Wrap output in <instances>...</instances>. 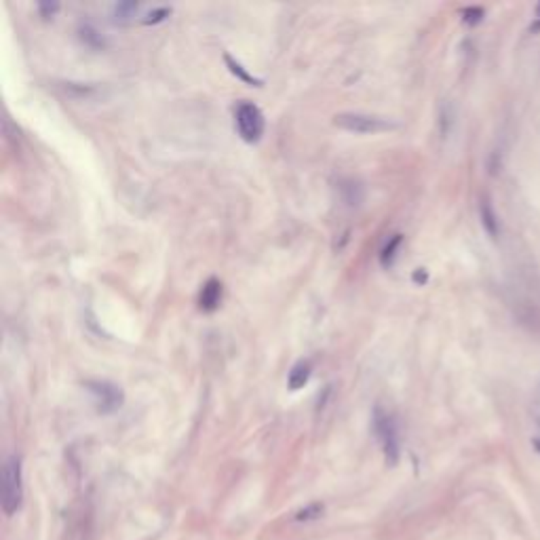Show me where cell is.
Masks as SVG:
<instances>
[{"instance_id":"1","label":"cell","mask_w":540,"mask_h":540,"mask_svg":"<svg viewBox=\"0 0 540 540\" xmlns=\"http://www.w3.org/2000/svg\"><path fill=\"white\" fill-rule=\"evenodd\" d=\"M21 462L17 456H11L2 467V509L6 515H13L21 507Z\"/></svg>"},{"instance_id":"2","label":"cell","mask_w":540,"mask_h":540,"mask_svg":"<svg viewBox=\"0 0 540 540\" xmlns=\"http://www.w3.org/2000/svg\"><path fill=\"white\" fill-rule=\"evenodd\" d=\"M235 125H237L240 139L247 144L260 142L264 135V129H266V120H264L262 110L249 102H240L235 108Z\"/></svg>"},{"instance_id":"3","label":"cell","mask_w":540,"mask_h":540,"mask_svg":"<svg viewBox=\"0 0 540 540\" xmlns=\"http://www.w3.org/2000/svg\"><path fill=\"white\" fill-rule=\"evenodd\" d=\"M334 125L353 131V133H384L391 129H397V122L384 119V117H374V115H361V112H342L334 117Z\"/></svg>"},{"instance_id":"4","label":"cell","mask_w":540,"mask_h":540,"mask_svg":"<svg viewBox=\"0 0 540 540\" xmlns=\"http://www.w3.org/2000/svg\"><path fill=\"white\" fill-rule=\"evenodd\" d=\"M374 433L380 439L386 460L395 465L399 460V433H397V424L393 420V416L386 414L382 408L374 410Z\"/></svg>"},{"instance_id":"5","label":"cell","mask_w":540,"mask_h":540,"mask_svg":"<svg viewBox=\"0 0 540 540\" xmlns=\"http://www.w3.org/2000/svg\"><path fill=\"white\" fill-rule=\"evenodd\" d=\"M87 388L95 397V406L102 414H112L122 406V393L112 382L93 380V382H87Z\"/></svg>"},{"instance_id":"6","label":"cell","mask_w":540,"mask_h":540,"mask_svg":"<svg viewBox=\"0 0 540 540\" xmlns=\"http://www.w3.org/2000/svg\"><path fill=\"white\" fill-rule=\"evenodd\" d=\"M220 302H222V283L218 279H209L198 294V306L205 312H213L218 310Z\"/></svg>"},{"instance_id":"7","label":"cell","mask_w":540,"mask_h":540,"mask_svg":"<svg viewBox=\"0 0 540 540\" xmlns=\"http://www.w3.org/2000/svg\"><path fill=\"white\" fill-rule=\"evenodd\" d=\"M310 374H312V365L310 361H298L292 369H290V376H287V386L290 391H300L308 384L310 380Z\"/></svg>"},{"instance_id":"8","label":"cell","mask_w":540,"mask_h":540,"mask_svg":"<svg viewBox=\"0 0 540 540\" xmlns=\"http://www.w3.org/2000/svg\"><path fill=\"white\" fill-rule=\"evenodd\" d=\"M480 218H481L483 228H485V233H487L492 239H496V237H498V233H500V224H498V216H496V211H494V207H492L489 198H481Z\"/></svg>"},{"instance_id":"9","label":"cell","mask_w":540,"mask_h":540,"mask_svg":"<svg viewBox=\"0 0 540 540\" xmlns=\"http://www.w3.org/2000/svg\"><path fill=\"white\" fill-rule=\"evenodd\" d=\"M401 243H403V237H401V235H395L393 239L384 245V249L380 251V264H382L384 268L393 266V262H395V258H397V251H399Z\"/></svg>"},{"instance_id":"10","label":"cell","mask_w":540,"mask_h":540,"mask_svg":"<svg viewBox=\"0 0 540 540\" xmlns=\"http://www.w3.org/2000/svg\"><path fill=\"white\" fill-rule=\"evenodd\" d=\"M224 60H226V65H228V70H231L235 76H239L243 83H247V85H255V87H260V85H262V80H260V78H255L253 74H249V72H247V70L240 65L239 61H235L233 58H231V55H226Z\"/></svg>"},{"instance_id":"11","label":"cell","mask_w":540,"mask_h":540,"mask_svg":"<svg viewBox=\"0 0 540 540\" xmlns=\"http://www.w3.org/2000/svg\"><path fill=\"white\" fill-rule=\"evenodd\" d=\"M483 9L481 6H467L465 11H462V21L465 23H469V26H477L481 19H483Z\"/></svg>"},{"instance_id":"12","label":"cell","mask_w":540,"mask_h":540,"mask_svg":"<svg viewBox=\"0 0 540 540\" xmlns=\"http://www.w3.org/2000/svg\"><path fill=\"white\" fill-rule=\"evenodd\" d=\"M321 513H323V504H310V507H306V509H302V511H298L296 519H298V522H308V519H317V517H319Z\"/></svg>"},{"instance_id":"13","label":"cell","mask_w":540,"mask_h":540,"mask_svg":"<svg viewBox=\"0 0 540 540\" xmlns=\"http://www.w3.org/2000/svg\"><path fill=\"white\" fill-rule=\"evenodd\" d=\"M169 15H171V9L163 6V9H157V11L148 13V17L144 19V23H161V21H165Z\"/></svg>"},{"instance_id":"14","label":"cell","mask_w":540,"mask_h":540,"mask_svg":"<svg viewBox=\"0 0 540 540\" xmlns=\"http://www.w3.org/2000/svg\"><path fill=\"white\" fill-rule=\"evenodd\" d=\"M115 11H117V17H119V19H127L131 13L137 11V4H133V2H120Z\"/></svg>"},{"instance_id":"15","label":"cell","mask_w":540,"mask_h":540,"mask_svg":"<svg viewBox=\"0 0 540 540\" xmlns=\"http://www.w3.org/2000/svg\"><path fill=\"white\" fill-rule=\"evenodd\" d=\"M38 9H41L43 17H49V15H53V13H55V11L60 9V4H41Z\"/></svg>"},{"instance_id":"16","label":"cell","mask_w":540,"mask_h":540,"mask_svg":"<svg viewBox=\"0 0 540 540\" xmlns=\"http://www.w3.org/2000/svg\"><path fill=\"white\" fill-rule=\"evenodd\" d=\"M530 32H532V34H539L540 32V4L536 6V13H534V19H532Z\"/></svg>"},{"instance_id":"17","label":"cell","mask_w":540,"mask_h":540,"mask_svg":"<svg viewBox=\"0 0 540 540\" xmlns=\"http://www.w3.org/2000/svg\"><path fill=\"white\" fill-rule=\"evenodd\" d=\"M414 279H416V281H422V283L426 281V272H424V268H418V272L414 275Z\"/></svg>"},{"instance_id":"18","label":"cell","mask_w":540,"mask_h":540,"mask_svg":"<svg viewBox=\"0 0 540 540\" xmlns=\"http://www.w3.org/2000/svg\"><path fill=\"white\" fill-rule=\"evenodd\" d=\"M534 448H536V450L540 452V437H536V439H534Z\"/></svg>"}]
</instances>
